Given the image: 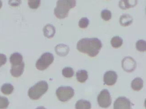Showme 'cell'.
Masks as SVG:
<instances>
[{"mask_svg": "<svg viewBox=\"0 0 146 109\" xmlns=\"http://www.w3.org/2000/svg\"><path fill=\"white\" fill-rule=\"evenodd\" d=\"M102 47V42L97 38L82 39L77 44V49L78 51L87 54L91 57H96Z\"/></svg>", "mask_w": 146, "mask_h": 109, "instance_id": "6da1fadb", "label": "cell"}, {"mask_svg": "<svg viewBox=\"0 0 146 109\" xmlns=\"http://www.w3.org/2000/svg\"><path fill=\"white\" fill-rule=\"evenodd\" d=\"M76 0H58L56 7L54 9L56 17L64 19L68 16L69 11L76 6Z\"/></svg>", "mask_w": 146, "mask_h": 109, "instance_id": "7a4b0ae2", "label": "cell"}, {"mask_svg": "<svg viewBox=\"0 0 146 109\" xmlns=\"http://www.w3.org/2000/svg\"><path fill=\"white\" fill-rule=\"evenodd\" d=\"M48 85L45 81H41L30 88L28 91L29 98L33 100H38L47 92Z\"/></svg>", "mask_w": 146, "mask_h": 109, "instance_id": "3957f363", "label": "cell"}, {"mask_svg": "<svg viewBox=\"0 0 146 109\" xmlns=\"http://www.w3.org/2000/svg\"><path fill=\"white\" fill-rule=\"evenodd\" d=\"M54 56L50 53H45L41 56L36 63V69L44 71L48 68L54 61Z\"/></svg>", "mask_w": 146, "mask_h": 109, "instance_id": "277c9868", "label": "cell"}, {"mask_svg": "<svg viewBox=\"0 0 146 109\" xmlns=\"http://www.w3.org/2000/svg\"><path fill=\"white\" fill-rule=\"evenodd\" d=\"M56 95L61 102H67L74 96V89L70 86L60 87L56 91Z\"/></svg>", "mask_w": 146, "mask_h": 109, "instance_id": "5b68a950", "label": "cell"}, {"mask_svg": "<svg viewBox=\"0 0 146 109\" xmlns=\"http://www.w3.org/2000/svg\"><path fill=\"white\" fill-rule=\"evenodd\" d=\"M98 104L100 107L107 108L111 104V94L107 89H103L100 92L98 97Z\"/></svg>", "mask_w": 146, "mask_h": 109, "instance_id": "8992f818", "label": "cell"}, {"mask_svg": "<svg viewBox=\"0 0 146 109\" xmlns=\"http://www.w3.org/2000/svg\"><path fill=\"white\" fill-rule=\"evenodd\" d=\"M122 66L125 72H132L136 68V62L132 57H126L122 61Z\"/></svg>", "mask_w": 146, "mask_h": 109, "instance_id": "52a82bcc", "label": "cell"}, {"mask_svg": "<svg viewBox=\"0 0 146 109\" xmlns=\"http://www.w3.org/2000/svg\"><path fill=\"white\" fill-rule=\"evenodd\" d=\"M131 107L132 104L130 100L124 97H119L114 102L115 109H130Z\"/></svg>", "mask_w": 146, "mask_h": 109, "instance_id": "ba28073f", "label": "cell"}, {"mask_svg": "<svg viewBox=\"0 0 146 109\" xmlns=\"http://www.w3.org/2000/svg\"><path fill=\"white\" fill-rule=\"evenodd\" d=\"M118 76L114 71H110L105 73L103 77L104 82L108 86H112L117 81Z\"/></svg>", "mask_w": 146, "mask_h": 109, "instance_id": "9c48e42d", "label": "cell"}, {"mask_svg": "<svg viewBox=\"0 0 146 109\" xmlns=\"http://www.w3.org/2000/svg\"><path fill=\"white\" fill-rule=\"evenodd\" d=\"M24 68L25 63L23 62L21 64L12 65L10 72L13 77H19L23 74Z\"/></svg>", "mask_w": 146, "mask_h": 109, "instance_id": "30bf717a", "label": "cell"}, {"mask_svg": "<svg viewBox=\"0 0 146 109\" xmlns=\"http://www.w3.org/2000/svg\"><path fill=\"white\" fill-rule=\"evenodd\" d=\"M137 4V0H120L119 7L122 10H127L135 7Z\"/></svg>", "mask_w": 146, "mask_h": 109, "instance_id": "8fae6325", "label": "cell"}, {"mask_svg": "<svg viewBox=\"0 0 146 109\" xmlns=\"http://www.w3.org/2000/svg\"><path fill=\"white\" fill-rule=\"evenodd\" d=\"M55 51L58 55L64 57L68 54L70 51V48L68 45L64 44H59L55 47Z\"/></svg>", "mask_w": 146, "mask_h": 109, "instance_id": "7c38bea8", "label": "cell"}, {"mask_svg": "<svg viewBox=\"0 0 146 109\" xmlns=\"http://www.w3.org/2000/svg\"><path fill=\"white\" fill-rule=\"evenodd\" d=\"M44 35L46 37L50 39L52 38L56 33V28L52 25L47 24L46 25L43 29Z\"/></svg>", "mask_w": 146, "mask_h": 109, "instance_id": "4fadbf2b", "label": "cell"}, {"mask_svg": "<svg viewBox=\"0 0 146 109\" xmlns=\"http://www.w3.org/2000/svg\"><path fill=\"white\" fill-rule=\"evenodd\" d=\"M133 18L132 17L128 14H124L120 16L119 23L122 26L128 27L132 24Z\"/></svg>", "mask_w": 146, "mask_h": 109, "instance_id": "5bb4252c", "label": "cell"}, {"mask_svg": "<svg viewBox=\"0 0 146 109\" xmlns=\"http://www.w3.org/2000/svg\"><path fill=\"white\" fill-rule=\"evenodd\" d=\"M23 56L19 53H15L11 55L10 62L12 65H15L21 64L23 62Z\"/></svg>", "mask_w": 146, "mask_h": 109, "instance_id": "9a60e30c", "label": "cell"}, {"mask_svg": "<svg viewBox=\"0 0 146 109\" xmlns=\"http://www.w3.org/2000/svg\"><path fill=\"white\" fill-rule=\"evenodd\" d=\"M143 81L142 78L137 77L131 83V87L134 91H139L143 89Z\"/></svg>", "mask_w": 146, "mask_h": 109, "instance_id": "2e32d148", "label": "cell"}, {"mask_svg": "<svg viewBox=\"0 0 146 109\" xmlns=\"http://www.w3.org/2000/svg\"><path fill=\"white\" fill-rule=\"evenodd\" d=\"M76 76L78 81L81 83H84L88 79V73L86 70H81L77 72Z\"/></svg>", "mask_w": 146, "mask_h": 109, "instance_id": "e0dca14e", "label": "cell"}, {"mask_svg": "<svg viewBox=\"0 0 146 109\" xmlns=\"http://www.w3.org/2000/svg\"><path fill=\"white\" fill-rule=\"evenodd\" d=\"M75 108L77 109H91V104L88 100H80L75 104Z\"/></svg>", "mask_w": 146, "mask_h": 109, "instance_id": "ac0fdd59", "label": "cell"}, {"mask_svg": "<svg viewBox=\"0 0 146 109\" xmlns=\"http://www.w3.org/2000/svg\"><path fill=\"white\" fill-rule=\"evenodd\" d=\"M14 89V87L11 83H5L1 87V92L2 93L7 95L11 94L13 93Z\"/></svg>", "mask_w": 146, "mask_h": 109, "instance_id": "d6986e66", "label": "cell"}, {"mask_svg": "<svg viewBox=\"0 0 146 109\" xmlns=\"http://www.w3.org/2000/svg\"><path fill=\"white\" fill-rule=\"evenodd\" d=\"M111 45L114 48L117 49L121 47L123 43L122 39L119 36H115L111 39Z\"/></svg>", "mask_w": 146, "mask_h": 109, "instance_id": "ffe728a7", "label": "cell"}, {"mask_svg": "<svg viewBox=\"0 0 146 109\" xmlns=\"http://www.w3.org/2000/svg\"><path fill=\"white\" fill-rule=\"evenodd\" d=\"M62 75L66 78H71L74 75V71L72 68L70 67L64 68L62 71Z\"/></svg>", "mask_w": 146, "mask_h": 109, "instance_id": "44dd1931", "label": "cell"}, {"mask_svg": "<svg viewBox=\"0 0 146 109\" xmlns=\"http://www.w3.org/2000/svg\"><path fill=\"white\" fill-rule=\"evenodd\" d=\"M136 49L139 51L143 52L146 51V43L144 40H140L137 42L136 44Z\"/></svg>", "mask_w": 146, "mask_h": 109, "instance_id": "7402d4cb", "label": "cell"}, {"mask_svg": "<svg viewBox=\"0 0 146 109\" xmlns=\"http://www.w3.org/2000/svg\"><path fill=\"white\" fill-rule=\"evenodd\" d=\"M41 4V0H28V5L31 9H38Z\"/></svg>", "mask_w": 146, "mask_h": 109, "instance_id": "603a6c76", "label": "cell"}, {"mask_svg": "<svg viewBox=\"0 0 146 109\" xmlns=\"http://www.w3.org/2000/svg\"><path fill=\"white\" fill-rule=\"evenodd\" d=\"M101 16L104 20L108 21L111 18V13L109 10H103L101 12Z\"/></svg>", "mask_w": 146, "mask_h": 109, "instance_id": "cb8c5ba5", "label": "cell"}, {"mask_svg": "<svg viewBox=\"0 0 146 109\" xmlns=\"http://www.w3.org/2000/svg\"><path fill=\"white\" fill-rule=\"evenodd\" d=\"M9 105V100L7 97L0 96V109H7Z\"/></svg>", "mask_w": 146, "mask_h": 109, "instance_id": "d4e9b609", "label": "cell"}, {"mask_svg": "<svg viewBox=\"0 0 146 109\" xmlns=\"http://www.w3.org/2000/svg\"><path fill=\"white\" fill-rule=\"evenodd\" d=\"M89 24V20L87 18H82L78 22V26L82 29L86 28L88 27Z\"/></svg>", "mask_w": 146, "mask_h": 109, "instance_id": "484cf974", "label": "cell"}, {"mask_svg": "<svg viewBox=\"0 0 146 109\" xmlns=\"http://www.w3.org/2000/svg\"><path fill=\"white\" fill-rule=\"evenodd\" d=\"M7 62V56L4 54H0V68L5 64Z\"/></svg>", "mask_w": 146, "mask_h": 109, "instance_id": "4316f807", "label": "cell"}, {"mask_svg": "<svg viewBox=\"0 0 146 109\" xmlns=\"http://www.w3.org/2000/svg\"><path fill=\"white\" fill-rule=\"evenodd\" d=\"M9 4L12 7H18L21 4V0H9Z\"/></svg>", "mask_w": 146, "mask_h": 109, "instance_id": "83f0119b", "label": "cell"}, {"mask_svg": "<svg viewBox=\"0 0 146 109\" xmlns=\"http://www.w3.org/2000/svg\"><path fill=\"white\" fill-rule=\"evenodd\" d=\"M2 6V2L1 0H0V9L1 8Z\"/></svg>", "mask_w": 146, "mask_h": 109, "instance_id": "f1b7e54d", "label": "cell"}]
</instances>
